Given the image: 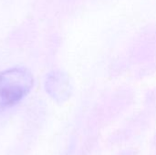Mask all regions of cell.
Masks as SVG:
<instances>
[{
  "label": "cell",
  "instance_id": "1",
  "mask_svg": "<svg viewBox=\"0 0 156 155\" xmlns=\"http://www.w3.org/2000/svg\"><path fill=\"white\" fill-rule=\"evenodd\" d=\"M33 86V78L25 69H10L0 73V106L11 107L24 98Z\"/></svg>",
  "mask_w": 156,
  "mask_h": 155
}]
</instances>
